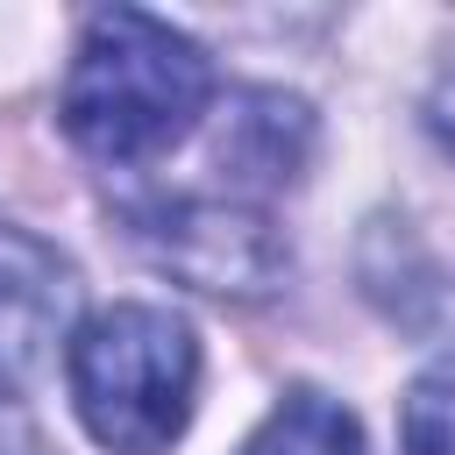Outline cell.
Masks as SVG:
<instances>
[{
    "instance_id": "6da1fadb",
    "label": "cell",
    "mask_w": 455,
    "mask_h": 455,
    "mask_svg": "<svg viewBox=\"0 0 455 455\" xmlns=\"http://www.w3.org/2000/svg\"><path fill=\"white\" fill-rule=\"evenodd\" d=\"M213 107V57L142 7H100L71 50L57 121L100 164L171 156Z\"/></svg>"
},
{
    "instance_id": "7a4b0ae2",
    "label": "cell",
    "mask_w": 455,
    "mask_h": 455,
    "mask_svg": "<svg viewBox=\"0 0 455 455\" xmlns=\"http://www.w3.org/2000/svg\"><path fill=\"white\" fill-rule=\"evenodd\" d=\"M64 391L107 455H164L199 405V334L156 299H114L71 327Z\"/></svg>"
},
{
    "instance_id": "3957f363",
    "label": "cell",
    "mask_w": 455,
    "mask_h": 455,
    "mask_svg": "<svg viewBox=\"0 0 455 455\" xmlns=\"http://www.w3.org/2000/svg\"><path fill=\"white\" fill-rule=\"evenodd\" d=\"M128 235L164 277L213 291V299H263L291 270V242L277 235V220L235 192L142 199V206H128Z\"/></svg>"
},
{
    "instance_id": "277c9868",
    "label": "cell",
    "mask_w": 455,
    "mask_h": 455,
    "mask_svg": "<svg viewBox=\"0 0 455 455\" xmlns=\"http://www.w3.org/2000/svg\"><path fill=\"white\" fill-rule=\"evenodd\" d=\"M78 313V270L28 235L21 220L0 213V370L21 384L57 341H71Z\"/></svg>"
},
{
    "instance_id": "5b68a950",
    "label": "cell",
    "mask_w": 455,
    "mask_h": 455,
    "mask_svg": "<svg viewBox=\"0 0 455 455\" xmlns=\"http://www.w3.org/2000/svg\"><path fill=\"white\" fill-rule=\"evenodd\" d=\"M313 156V114L306 100L277 92V85H242L228 92L220 107V142H213V164H220V192L263 206L270 192L299 185Z\"/></svg>"
},
{
    "instance_id": "8992f818",
    "label": "cell",
    "mask_w": 455,
    "mask_h": 455,
    "mask_svg": "<svg viewBox=\"0 0 455 455\" xmlns=\"http://www.w3.org/2000/svg\"><path fill=\"white\" fill-rule=\"evenodd\" d=\"M242 455H363V419L341 398H327L313 384H291L263 412V427L242 441Z\"/></svg>"
},
{
    "instance_id": "52a82bcc",
    "label": "cell",
    "mask_w": 455,
    "mask_h": 455,
    "mask_svg": "<svg viewBox=\"0 0 455 455\" xmlns=\"http://www.w3.org/2000/svg\"><path fill=\"white\" fill-rule=\"evenodd\" d=\"M398 455H455V348L434 355L398 398Z\"/></svg>"
},
{
    "instance_id": "ba28073f",
    "label": "cell",
    "mask_w": 455,
    "mask_h": 455,
    "mask_svg": "<svg viewBox=\"0 0 455 455\" xmlns=\"http://www.w3.org/2000/svg\"><path fill=\"white\" fill-rule=\"evenodd\" d=\"M0 455H43L36 448V419H28V405H21L7 370H0Z\"/></svg>"
},
{
    "instance_id": "9c48e42d",
    "label": "cell",
    "mask_w": 455,
    "mask_h": 455,
    "mask_svg": "<svg viewBox=\"0 0 455 455\" xmlns=\"http://www.w3.org/2000/svg\"><path fill=\"white\" fill-rule=\"evenodd\" d=\"M434 121H441V135L455 142V71H448V85H441V100H434Z\"/></svg>"
}]
</instances>
